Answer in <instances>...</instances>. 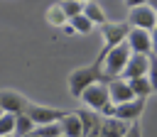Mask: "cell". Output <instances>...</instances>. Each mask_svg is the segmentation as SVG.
<instances>
[{
    "label": "cell",
    "instance_id": "ffe728a7",
    "mask_svg": "<svg viewBox=\"0 0 157 137\" xmlns=\"http://www.w3.org/2000/svg\"><path fill=\"white\" fill-rule=\"evenodd\" d=\"M69 24L76 29V32H81V34H88L91 29H93V22L86 17V15H78V17H74V20H69Z\"/></svg>",
    "mask_w": 157,
    "mask_h": 137
},
{
    "label": "cell",
    "instance_id": "5b68a950",
    "mask_svg": "<svg viewBox=\"0 0 157 137\" xmlns=\"http://www.w3.org/2000/svg\"><path fill=\"white\" fill-rule=\"evenodd\" d=\"M81 100L88 105V110H93V113H103V110L110 105V91H108L105 83H96V86H91L88 91H83Z\"/></svg>",
    "mask_w": 157,
    "mask_h": 137
},
{
    "label": "cell",
    "instance_id": "3957f363",
    "mask_svg": "<svg viewBox=\"0 0 157 137\" xmlns=\"http://www.w3.org/2000/svg\"><path fill=\"white\" fill-rule=\"evenodd\" d=\"M130 29H132L130 24H108V22L101 27L105 46H103V54L96 59V64H98V66L103 64V59H105V56H108V54H110L115 46H120L123 42H128V34H130Z\"/></svg>",
    "mask_w": 157,
    "mask_h": 137
},
{
    "label": "cell",
    "instance_id": "d6986e66",
    "mask_svg": "<svg viewBox=\"0 0 157 137\" xmlns=\"http://www.w3.org/2000/svg\"><path fill=\"white\" fill-rule=\"evenodd\" d=\"M47 20L52 22V24H56V27H61L69 17L64 15V10H61V5H52L49 10H47Z\"/></svg>",
    "mask_w": 157,
    "mask_h": 137
},
{
    "label": "cell",
    "instance_id": "9c48e42d",
    "mask_svg": "<svg viewBox=\"0 0 157 137\" xmlns=\"http://www.w3.org/2000/svg\"><path fill=\"white\" fill-rule=\"evenodd\" d=\"M142 110H145V100L142 98H135L132 103H123V105H113V115L110 117H115V120H123V122H135L140 115H142Z\"/></svg>",
    "mask_w": 157,
    "mask_h": 137
},
{
    "label": "cell",
    "instance_id": "e0dca14e",
    "mask_svg": "<svg viewBox=\"0 0 157 137\" xmlns=\"http://www.w3.org/2000/svg\"><path fill=\"white\" fill-rule=\"evenodd\" d=\"M61 5V10H64V15L69 17V20H74V17H78V15H83V5L86 2H76V0H66V2H59Z\"/></svg>",
    "mask_w": 157,
    "mask_h": 137
},
{
    "label": "cell",
    "instance_id": "7402d4cb",
    "mask_svg": "<svg viewBox=\"0 0 157 137\" xmlns=\"http://www.w3.org/2000/svg\"><path fill=\"white\" fill-rule=\"evenodd\" d=\"M150 83H152V91H157V56L152 54L150 56V73H147Z\"/></svg>",
    "mask_w": 157,
    "mask_h": 137
},
{
    "label": "cell",
    "instance_id": "6da1fadb",
    "mask_svg": "<svg viewBox=\"0 0 157 137\" xmlns=\"http://www.w3.org/2000/svg\"><path fill=\"white\" fill-rule=\"evenodd\" d=\"M96 83H105V86L110 83V81L105 78V73H103V66H98V64L76 68V71L69 76V91H71L74 98H81L83 91H88V88L96 86Z\"/></svg>",
    "mask_w": 157,
    "mask_h": 137
},
{
    "label": "cell",
    "instance_id": "4316f807",
    "mask_svg": "<svg viewBox=\"0 0 157 137\" xmlns=\"http://www.w3.org/2000/svg\"><path fill=\"white\" fill-rule=\"evenodd\" d=\"M2 115H5V113H2V110H0V120H2Z\"/></svg>",
    "mask_w": 157,
    "mask_h": 137
},
{
    "label": "cell",
    "instance_id": "52a82bcc",
    "mask_svg": "<svg viewBox=\"0 0 157 137\" xmlns=\"http://www.w3.org/2000/svg\"><path fill=\"white\" fill-rule=\"evenodd\" d=\"M29 105L32 103L25 95H20L15 91H0V110L7 115H22V113H27Z\"/></svg>",
    "mask_w": 157,
    "mask_h": 137
},
{
    "label": "cell",
    "instance_id": "277c9868",
    "mask_svg": "<svg viewBox=\"0 0 157 137\" xmlns=\"http://www.w3.org/2000/svg\"><path fill=\"white\" fill-rule=\"evenodd\" d=\"M128 5H130V15H128L130 27L147 29V32L157 27V12L150 7V2H128Z\"/></svg>",
    "mask_w": 157,
    "mask_h": 137
},
{
    "label": "cell",
    "instance_id": "8fae6325",
    "mask_svg": "<svg viewBox=\"0 0 157 137\" xmlns=\"http://www.w3.org/2000/svg\"><path fill=\"white\" fill-rule=\"evenodd\" d=\"M108 91H110V103L113 105H123V103H132L135 100V93L130 88V83L125 78H115L108 83Z\"/></svg>",
    "mask_w": 157,
    "mask_h": 137
},
{
    "label": "cell",
    "instance_id": "2e32d148",
    "mask_svg": "<svg viewBox=\"0 0 157 137\" xmlns=\"http://www.w3.org/2000/svg\"><path fill=\"white\" fill-rule=\"evenodd\" d=\"M83 15H86L93 24H101V27L105 24V15H103V7H101L98 2H86V5H83Z\"/></svg>",
    "mask_w": 157,
    "mask_h": 137
},
{
    "label": "cell",
    "instance_id": "5bb4252c",
    "mask_svg": "<svg viewBox=\"0 0 157 137\" xmlns=\"http://www.w3.org/2000/svg\"><path fill=\"white\" fill-rule=\"evenodd\" d=\"M130 83V88H132V93H135V98H147L150 93H152V83H150V78L147 76H142V78H132V81H128Z\"/></svg>",
    "mask_w": 157,
    "mask_h": 137
},
{
    "label": "cell",
    "instance_id": "7c38bea8",
    "mask_svg": "<svg viewBox=\"0 0 157 137\" xmlns=\"http://www.w3.org/2000/svg\"><path fill=\"white\" fill-rule=\"evenodd\" d=\"M128 130H130V122H123V120H115V117H103L101 137H125Z\"/></svg>",
    "mask_w": 157,
    "mask_h": 137
},
{
    "label": "cell",
    "instance_id": "44dd1931",
    "mask_svg": "<svg viewBox=\"0 0 157 137\" xmlns=\"http://www.w3.org/2000/svg\"><path fill=\"white\" fill-rule=\"evenodd\" d=\"M37 135H39V137H64L59 122H52V125H42V127H37Z\"/></svg>",
    "mask_w": 157,
    "mask_h": 137
},
{
    "label": "cell",
    "instance_id": "cb8c5ba5",
    "mask_svg": "<svg viewBox=\"0 0 157 137\" xmlns=\"http://www.w3.org/2000/svg\"><path fill=\"white\" fill-rule=\"evenodd\" d=\"M150 34H152V54L157 56V27H155V29H152Z\"/></svg>",
    "mask_w": 157,
    "mask_h": 137
},
{
    "label": "cell",
    "instance_id": "ba28073f",
    "mask_svg": "<svg viewBox=\"0 0 157 137\" xmlns=\"http://www.w3.org/2000/svg\"><path fill=\"white\" fill-rule=\"evenodd\" d=\"M128 44H130L132 54L152 56V34H150L147 29H137V27H132L130 34H128Z\"/></svg>",
    "mask_w": 157,
    "mask_h": 137
},
{
    "label": "cell",
    "instance_id": "484cf974",
    "mask_svg": "<svg viewBox=\"0 0 157 137\" xmlns=\"http://www.w3.org/2000/svg\"><path fill=\"white\" fill-rule=\"evenodd\" d=\"M27 137H39V135H37V130H34V132H32V135H27Z\"/></svg>",
    "mask_w": 157,
    "mask_h": 137
},
{
    "label": "cell",
    "instance_id": "30bf717a",
    "mask_svg": "<svg viewBox=\"0 0 157 137\" xmlns=\"http://www.w3.org/2000/svg\"><path fill=\"white\" fill-rule=\"evenodd\" d=\"M147 73H150V56H145V54H132L120 78L132 81V78H142V76H147Z\"/></svg>",
    "mask_w": 157,
    "mask_h": 137
},
{
    "label": "cell",
    "instance_id": "8992f818",
    "mask_svg": "<svg viewBox=\"0 0 157 137\" xmlns=\"http://www.w3.org/2000/svg\"><path fill=\"white\" fill-rule=\"evenodd\" d=\"M27 115L32 117V122L37 125V127H42V125H52V122H61L69 113H64V110H54V108H44V105H29L27 108Z\"/></svg>",
    "mask_w": 157,
    "mask_h": 137
},
{
    "label": "cell",
    "instance_id": "d4e9b609",
    "mask_svg": "<svg viewBox=\"0 0 157 137\" xmlns=\"http://www.w3.org/2000/svg\"><path fill=\"white\" fill-rule=\"evenodd\" d=\"M150 7H152V10L157 12V0H152V2H150Z\"/></svg>",
    "mask_w": 157,
    "mask_h": 137
},
{
    "label": "cell",
    "instance_id": "83f0119b",
    "mask_svg": "<svg viewBox=\"0 0 157 137\" xmlns=\"http://www.w3.org/2000/svg\"><path fill=\"white\" fill-rule=\"evenodd\" d=\"M10 137H15V135H10Z\"/></svg>",
    "mask_w": 157,
    "mask_h": 137
},
{
    "label": "cell",
    "instance_id": "603a6c76",
    "mask_svg": "<svg viewBox=\"0 0 157 137\" xmlns=\"http://www.w3.org/2000/svg\"><path fill=\"white\" fill-rule=\"evenodd\" d=\"M125 137H140V125H137V122H132V125H130V130H128V135H125Z\"/></svg>",
    "mask_w": 157,
    "mask_h": 137
},
{
    "label": "cell",
    "instance_id": "9a60e30c",
    "mask_svg": "<svg viewBox=\"0 0 157 137\" xmlns=\"http://www.w3.org/2000/svg\"><path fill=\"white\" fill-rule=\"evenodd\" d=\"M34 130H37V125L32 122V117H29L27 113L17 115V125H15V137H27V135H32Z\"/></svg>",
    "mask_w": 157,
    "mask_h": 137
},
{
    "label": "cell",
    "instance_id": "7a4b0ae2",
    "mask_svg": "<svg viewBox=\"0 0 157 137\" xmlns=\"http://www.w3.org/2000/svg\"><path fill=\"white\" fill-rule=\"evenodd\" d=\"M130 56H132V49H130V44L128 42H123L120 46H115L105 59H103V73H105V78L108 81H115V78H120L123 76V71H125V66H128V61H130Z\"/></svg>",
    "mask_w": 157,
    "mask_h": 137
},
{
    "label": "cell",
    "instance_id": "ac0fdd59",
    "mask_svg": "<svg viewBox=\"0 0 157 137\" xmlns=\"http://www.w3.org/2000/svg\"><path fill=\"white\" fill-rule=\"evenodd\" d=\"M15 125H17V115H2V120H0V137H10V135H15Z\"/></svg>",
    "mask_w": 157,
    "mask_h": 137
},
{
    "label": "cell",
    "instance_id": "4fadbf2b",
    "mask_svg": "<svg viewBox=\"0 0 157 137\" xmlns=\"http://www.w3.org/2000/svg\"><path fill=\"white\" fill-rule=\"evenodd\" d=\"M59 125H61V135L64 137H83V125H81V117L76 113H69Z\"/></svg>",
    "mask_w": 157,
    "mask_h": 137
}]
</instances>
